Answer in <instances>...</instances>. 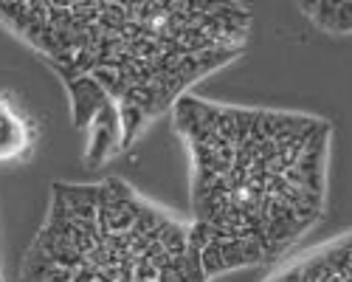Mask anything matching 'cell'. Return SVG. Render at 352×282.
Returning <instances> with one entry per match:
<instances>
[{
	"instance_id": "1",
	"label": "cell",
	"mask_w": 352,
	"mask_h": 282,
	"mask_svg": "<svg viewBox=\"0 0 352 282\" xmlns=\"http://www.w3.org/2000/svg\"><path fill=\"white\" fill-rule=\"evenodd\" d=\"M0 25L25 43L68 91L85 161L127 153L195 82L245 51L240 3H48L0 0Z\"/></svg>"
},
{
	"instance_id": "6",
	"label": "cell",
	"mask_w": 352,
	"mask_h": 282,
	"mask_svg": "<svg viewBox=\"0 0 352 282\" xmlns=\"http://www.w3.org/2000/svg\"><path fill=\"white\" fill-rule=\"evenodd\" d=\"M302 14L324 32H352V3H302Z\"/></svg>"
},
{
	"instance_id": "4",
	"label": "cell",
	"mask_w": 352,
	"mask_h": 282,
	"mask_svg": "<svg viewBox=\"0 0 352 282\" xmlns=\"http://www.w3.org/2000/svg\"><path fill=\"white\" fill-rule=\"evenodd\" d=\"M265 282H352V232L287 260Z\"/></svg>"
},
{
	"instance_id": "7",
	"label": "cell",
	"mask_w": 352,
	"mask_h": 282,
	"mask_svg": "<svg viewBox=\"0 0 352 282\" xmlns=\"http://www.w3.org/2000/svg\"><path fill=\"white\" fill-rule=\"evenodd\" d=\"M0 282H3V276H0Z\"/></svg>"
},
{
	"instance_id": "3",
	"label": "cell",
	"mask_w": 352,
	"mask_h": 282,
	"mask_svg": "<svg viewBox=\"0 0 352 282\" xmlns=\"http://www.w3.org/2000/svg\"><path fill=\"white\" fill-rule=\"evenodd\" d=\"M17 282H209L181 223L124 178L56 181Z\"/></svg>"
},
{
	"instance_id": "2",
	"label": "cell",
	"mask_w": 352,
	"mask_h": 282,
	"mask_svg": "<svg viewBox=\"0 0 352 282\" xmlns=\"http://www.w3.org/2000/svg\"><path fill=\"white\" fill-rule=\"evenodd\" d=\"M172 124L192 158L189 243L209 279L279 263L324 215L327 119L186 94Z\"/></svg>"
},
{
	"instance_id": "5",
	"label": "cell",
	"mask_w": 352,
	"mask_h": 282,
	"mask_svg": "<svg viewBox=\"0 0 352 282\" xmlns=\"http://www.w3.org/2000/svg\"><path fill=\"white\" fill-rule=\"evenodd\" d=\"M40 124L14 94H0V164H23L34 155Z\"/></svg>"
}]
</instances>
